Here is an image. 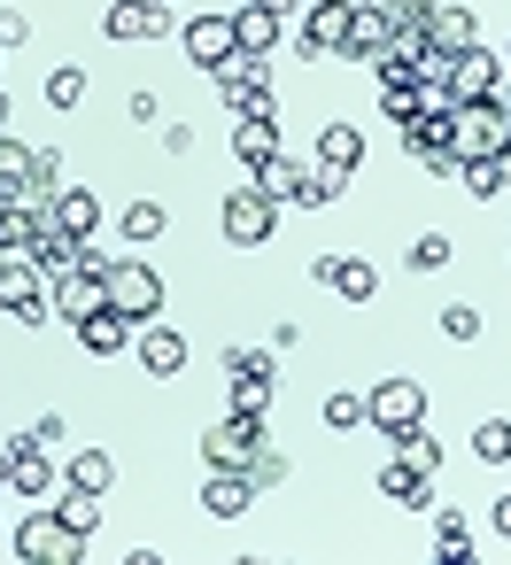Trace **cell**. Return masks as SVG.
Here are the masks:
<instances>
[{
  "mask_svg": "<svg viewBox=\"0 0 511 565\" xmlns=\"http://www.w3.org/2000/svg\"><path fill=\"white\" fill-rule=\"evenodd\" d=\"M225 372H272V349H225Z\"/></svg>",
  "mask_w": 511,
  "mask_h": 565,
  "instance_id": "7dc6e473",
  "label": "cell"
},
{
  "mask_svg": "<svg viewBox=\"0 0 511 565\" xmlns=\"http://www.w3.org/2000/svg\"><path fill=\"white\" fill-rule=\"evenodd\" d=\"M0 310H17L24 326H47V318H55V302H47L32 256H9V264H0Z\"/></svg>",
  "mask_w": 511,
  "mask_h": 565,
  "instance_id": "8992f818",
  "label": "cell"
},
{
  "mask_svg": "<svg viewBox=\"0 0 511 565\" xmlns=\"http://www.w3.org/2000/svg\"><path fill=\"white\" fill-rule=\"evenodd\" d=\"M0 132H9V94H0Z\"/></svg>",
  "mask_w": 511,
  "mask_h": 565,
  "instance_id": "db71d44e",
  "label": "cell"
},
{
  "mask_svg": "<svg viewBox=\"0 0 511 565\" xmlns=\"http://www.w3.org/2000/svg\"><path fill=\"white\" fill-rule=\"evenodd\" d=\"M295 186H302V163H287V156L256 163V194H272V202H295Z\"/></svg>",
  "mask_w": 511,
  "mask_h": 565,
  "instance_id": "d6a6232c",
  "label": "cell"
},
{
  "mask_svg": "<svg viewBox=\"0 0 511 565\" xmlns=\"http://www.w3.org/2000/svg\"><path fill=\"white\" fill-rule=\"evenodd\" d=\"M140 372H148V380H179V372H187V333L140 326Z\"/></svg>",
  "mask_w": 511,
  "mask_h": 565,
  "instance_id": "2e32d148",
  "label": "cell"
},
{
  "mask_svg": "<svg viewBox=\"0 0 511 565\" xmlns=\"http://www.w3.org/2000/svg\"><path fill=\"white\" fill-rule=\"evenodd\" d=\"M78 349L86 356H125L132 349V318L109 302V310H94V318H78Z\"/></svg>",
  "mask_w": 511,
  "mask_h": 565,
  "instance_id": "9a60e30c",
  "label": "cell"
},
{
  "mask_svg": "<svg viewBox=\"0 0 511 565\" xmlns=\"http://www.w3.org/2000/svg\"><path fill=\"white\" fill-rule=\"evenodd\" d=\"M55 511H63L78 534H94V526H102V495H86V488H71V480L55 488Z\"/></svg>",
  "mask_w": 511,
  "mask_h": 565,
  "instance_id": "836d02e7",
  "label": "cell"
},
{
  "mask_svg": "<svg viewBox=\"0 0 511 565\" xmlns=\"http://www.w3.org/2000/svg\"><path fill=\"white\" fill-rule=\"evenodd\" d=\"M117 225H125V248H132V241H156V233H163V202H125Z\"/></svg>",
  "mask_w": 511,
  "mask_h": 565,
  "instance_id": "8d00e7d4",
  "label": "cell"
},
{
  "mask_svg": "<svg viewBox=\"0 0 511 565\" xmlns=\"http://www.w3.org/2000/svg\"><path fill=\"white\" fill-rule=\"evenodd\" d=\"M488 526H496V542H511V495H496V511H488Z\"/></svg>",
  "mask_w": 511,
  "mask_h": 565,
  "instance_id": "f907efd6",
  "label": "cell"
},
{
  "mask_svg": "<svg viewBox=\"0 0 511 565\" xmlns=\"http://www.w3.org/2000/svg\"><path fill=\"white\" fill-rule=\"evenodd\" d=\"M233 411H272V372H233Z\"/></svg>",
  "mask_w": 511,
  "mask_h": 565,
  "instance_id": "74e56055",
  "label": "cell"
},
{
  "mask_svg": "<svg viewBox=\"0 0 511 565\" xmlns=\"http://www.w3.org/2000/svg\"><path fill=\"white\" fill-rule=\"evenodd\" d=\"M380 9H387V24H395V32H411V24H426L434 0H380Z\"/></svg>",
  "mask_w": 511,
  "mask_h": 565,
  "instance_id": "f6af8a7d",
  "label": "cell"
},
{
  "mask_svg": "<svg viewBox=\"0 0 511 565\" xmlns=\"http://www.w3.org/2000/svg\"><path fill=\"white\" fill-rule=\"evenodd\" d=\"M364 426H380V434L426 426V387H418V380H380V387L364 395Z\"/></svg>",
  "mask_w": 511,
  "mask_h": 565,
  "instance_id": "277c9868",
  "label": "cell"
},
{
  "mask_svg": "<svg viewBox=\"0 0 511 565\" xmlns=\"http://www.w3.org/2000/svg\"><path fill=\"white\" fill-rule=\"evenodd\" d=\"M217 94L241 109L248 94H264V55H233V63H217Z\"/></svg>",
  "mask_w": 511,
  "mask_h": 565,
  "instance_id": "603a6c76",
  "label": "cell"
},
{
  "mask_svg": "<svg viewBox=\"0 0 511 565\" xmlns=\"http://www.w3.org/2000/svg\"><path fill=\"white\" fill-rule=\"evenodd\" d=\"M217 225H225V241H233V248H264V241H272V225H279V202H272V194H256V186H248V194H225Z\"/></svg>",
  "mask_w": 511,
  "mask_h": 565,
  "instance_id": "5b68a950",
  "label": "cell"
},
{
  "mask_svg": "<svg viewBox=\"0 0 511 565\" xmlns=\"http://www.w3.org/2000/svg\"><path fill=\"white\" fill-rule=\"evenodd\" d=\"M194 148V125H163V156H187Z\"/></svg>",
  "mask_w": 511,
  "mask_h": 565,
  "instance_id": "681fc988",
  "label": "cell"
},
{
  "mask_svg": "<svg viewBox=\"0 0 511 565\" xmlns=\"http://www.w3.org/2000/svg\"><path fill=\"white\" fill-rule=\"evenodd\" d=\"M496 78H503V55H488V47L449 55V94H457V102H488V94H496Z\"/></svg>",
  "mask_w": 511,
  "mask_h": 565,
  "instance_id": "4fadbf2b",
  "label": "cell"
},
{
  "mask_svg": "<svg viewBox=\"0 0 511 565\" xmlns=\"http://www.w3.org/2000/svg\"><path fill=\"white\" fill-rule=\"evenodd\" d=\"M426 40L441 55H465V47H480V24H472V9H457V0H434V9H426Z\"/></svg>",
  "mask_w": 511,
  "mask_h": 565,
  "instance_id": "5bb4252c",
  "label": "cell"
},
{
  "mask_svg": "<svg viewBox=\"0 0 511 565\" xmlns=\"http://www.w3.org/2000/svg\"><path fill=\"white\" fill-rule=\"evenodd\" d=\"M318 163L356 171V163H364V132H356V125H326V132H318Z\"/></svg>",
  "mask_w": 511,
  "mask_h": 565,
  "instance_id": "4316f807",
  "label": "cell"
},
{
  "mask_svg": "<svg viewBox=\"0 0 511 565\" xmlns=\"http://www.w3.org/2000/svg\"><path fill=\"white\" fill-rule=\"evenodd\" d=\"M17 557H24V565H78V557H86V534H78L55 503H40V511L17 519Z\"/></svg>",
  "mask_w": 511,
  "mask_h": 565,
  "instance_id": "6da1fadb",
  "label": "cell"
},
{
  "mask_svg": "<svg viewBox=\"0 0 511 565\" xmlns=\"http://www.w3.org/2000/svg\"><path fill=\"white\" fill-rule=\"evenodd\" d=\"M465 550H472V526H465V519H457V511L441 503V511H434V557L465 565Z\"/></svg>",
  "mask_w": 511,
  "mask_h": 565,
  "instance_id": "1f68e13d",
  "label": "cell"
},
{
  "mask_svg": "<svg viewBox=\"0 0 511 565\" xmlns=\"http://www.w3.org/2000/svg\"><path fill=\"white\" fill-rule=\"evenodd\" d=\"M426 480H434V472H418V465H403V457L380 465V495H395V503H426Z\"/></svg>",
  "mask_w": 511,
  "mask_h": 565,
  "instance_id": "f546056e",
  "label": "cell"
},
{
  "mask_svg": "<svg viewBox=\"0 0 511 565\" xmlns=\"http://www.w3.org/2000/svg\"><path fill=\"white\" fill-rule=\"evenodd\" d=\"M256 9H272V17H287V9H302V0H256Z\"/></svg>",
  "mask_w": 511,
  "mask_h": 565,
  "instance_id": "f5cc1de1",
  "label": "cell"
},
{
  "mask_svg": "<svg viewBox=\"0 0 511 565\" xmlns=\"http://www.w3.org/2000/svg\"><path fill=\"white\" fill-rule=\"evenodd\" d=\"M326 426H364V395L333 387V395H326Z\"/></svg>",
  "mask_w": 511,
  "mask_h": 565,
  "instance_id": "ee69618b",
  "label": "cell"
},
{
  "mask_svg": "<svg viewBox=\"0 0 511 565\" xmlns=\"http://www.w3.org/2000/svg\"><path fill=\"white\" fill-rule=\"evenodd\" d=\"M496 109H503V117H511V71H503V78H496Z\"/></svg>",
  "mask_w": 511,
  "mask_h": 565,
  "instance_id": "816d5d0a",
  "label": "cell"
},
{
  "mask_svg": "<svg viewBox=\"0 0 511 565\" xmlns=\"http://www.w3.org/2000/svg\"><path fill=\"white\" fill-rule=\"evenodd\" d=\"M449 256H457V248H449V233H418V241H411V271H441Z\"/></svg>",
  "mask_w": 511,
  "mask_h": 565,
  "instance_id": "ab89813d",
  "label": "cell"
},
{
  "mask_svg": "<svg viewBox=\"0 0 511 565\" xmlns=\"http://www.w3.org/2000/svg\"><path fill=\"white\" fill-rule=\"evenodd\" d=\"M233 156L256 171V163H272L279 156V125H256V117H241V132H233Z\"/></svg>",
  "mask_w": 511,
  "mask_h": 565,
  "instance_id": "f1b7e54d",
  "label": "cell"
},
{
  "mask_svg": "<svg viewBox=\"0 0 511 565\" xmlns=\"http://www.w3.org/2000/svg\"><path fill=\"white\" fill-rule=\"evenodd\" d=\"M380 109H387L395 125H411V117H426V109H418V86H380Z\"/></svg>",
  "mask_w": 511,
  "mask_h": 565,
  "instance_id": "b9f144b4",
  "label": "cell"
},
{
  "mask_svg": "<svg viewBox=\"0 0 511 565\" xmlns=\"http://www.w3.org/2000/svg\"><path fill=\"white\" fill-rule=\"evenodd\" d=\"M71 488L109 495V488H117V457H109V449H71Z\"/></svg>",
  "mask_w": 511,
  "mask_h": 565,
  "instance_id": "484cf974",
  "label": "cell"
},
{
  "mask_svg": "<svg viewBox=\"0 0 511 565\" xmlns=\"http://www.w3.org/2000/svg\"><path fill=\"white\" fill-rule=\"evenodd\" d=\"M78 248H86V241H71L63 225H40V241H32V264H40V271H78Z\"/></svg>",
  "mask_w": 511,
  "mask_h": 565,
  "instance_id": "83f0119b",
  "label": "cell"
},
{
  "mask_svg": "<svg viewBox=\"0 0 511 565\" xmlns=\"http://www.w3.org/2000/svg\"><path fill=\"white\" fill-rule=\"evenodd\" d=\"M248 480H256V495H264V488H279V480H287V457H279V449L264 441V449L248 457Z\"/></svg>",
  "mask_w": 511,
  "mask_h": 565,
  "instance_id": "60d3db41",
  "label": "cell"
},
{
  "mask_svg": "<svg viewBox=\"0 0 511 565\" xmlns=\"http://www.w3.org/2000/svg\"><path fill=\"white\" fill-rule=\"evenodd\" d=\"M40 225H47V210L40 202H0V256H32V241H40Z\"/></svg>",
  "mask_w": 511,
  "mask_h": 565,
  "instance_id": "d6986e66",
  "label": "cell"
},
{
  "mask_svg": "<svg viewBox=\"0 0 511 565\" xmlns=\"http://www.w3.org/2000/svg\"><path fill=\"white\" fill-rule=\"evenodd\" d=\"M55 186H63V156L55 148H32V171H24V186H17V202H55Z\"/></svg>",
  "mask_w": 511,
  "mask_h": 565,
  "instance_id": "cb8c5ba5",
  "label": "cell"
},
{
  "mask_svg": "<svg viewBox=\"0 0 511 565\" xmlns=\"http://www.w3.org/2000/svg\"><path fill=\"white\" fill-rule=\"evenodd\" d=\"M248 503H256V480L248 472H210V488H202V511L210 519H241Z\"/></svg>",
  "mask_w": 511,
  "mask_h": 565,
  "instance_id": "44dd1931",
  "label": "cell"
},
{
  "mask_svg": "<svg viewBox=\"0 0 511 565\" xmlns=\"http://www.w3.org/2000/svg\"><path fill=\"white\" fill-rule=\"evenodd\" d=\"M503 63H511V40H503Z\"/></svg>",
  "mask_w": 511,
  "mask_h": 565,
  "instance_id": "11a10c76",
  "label": "cell"
},
{
  "mask_svg": "<svg viewBox=\"0 0 511 565\" xmlns=\"http://www.w3.org/2000/svg\"><path fill=\"white\" fill-rule=\"evenodd\" d=\"M32 40V17H17V9H0V55H9V47H24Z\"/></svg>",
  "mask_w": 511,
  "mask_h": 565,
  "instance_id": "bcb514c9",
  "label": "cell"
},
{
  "mask_svg": "<svg viewBox=\"0 0 511 565\" xmlns=\"http://www.w3.org/2000/svg\"><path fill=\"white\" fill-rule=\"evenodd\" d=\"M102 32L109 40H171L179 24H171V0H117L102 17Z\"/></svg>",
  "mask_w": 511,
  "mask_h": 565,
  "instance_id": "9c48e42d",
  "label": "cell"
},
{
  "mask_svg": "<svg viewBox=\"0 0 511 565\" xmlns=\"http://www.w3.org/2000/svg\"><path fill=\"white\" fill-rule=\"evenodd\" d=\"M279 24H287V17L256 9V0H248V9H233V40H241V55H272V47H279Z\"/></svg>",
  "mask_w": 511,
  "mask_h": 565,
  "instance_id": "7402d4cb",
  "label": "cell"
},
{
  "mask_svg": "<svg viewBox=\"0 0 511 565\" xmlns=\"http://www.w3.org/2000/svg\"><path fill=\"white\" fill-rule=\"evenodd\" d=\"M47 225H63L71 241H94V225H102V202H94L86 186H55V202H47Z\"/></svg>",
  "mask_w": 511,
  "mask_h": 565,
  "instance_id": "ac0fdd59",
  "label": "cell"
},
{
  "mask_svg": "<svg viewBox=\"0 0 511 565\" xmlns=\"http://www.w3.org/2000/svg\"><path fill=\"white\" fill-rule=\"evenodd\" d=\"M387 9H364V0H356V17H349V40H341V55H356V63H380L387 55Z\"/></svg>",
  "mask_w": 511,
  "mask_h": 565,
  "instance_id": "ffe728a7",
  "label": "cell"
},
{
  "mask_svg": "<svg viewBox=\"0 0 511 565\" xmlns=\"http://www.w3.org/2000/svg\"><path fill=\"white\" fill-rule=\"evenodd\" d=\"M47 302H55V318H94V310H109V279H94V271H55V287H47Z\"/></svg>",
  "mask_w": 511,
  "mask_h": 565,
  "instance_id": "7c38bea8",
  "label": "cell"
},
{
  "mask_svg": "<svg viewBox=\"0 0 511 565\" xmlns=\"http://www.w3.org/2000/svg\"><path fill=\"white\" fill-rule=\"evenodd\" d=\"M472 457L480 465H511V418H480L472 426Z\"/></svg>",
  "mask_w": 511,
  "mask_h": 565,
  "instance_id": "e575fe53",
  "label": "cell"
},
{
  "mask_svg": "<svg viewBox=\"0 0 511 565\" xmlns=\"http://www.w3.org/2000/svg\"><path fill=\"white\" fill-rule=\"evenodd\" d=\"M310 279H326L341 302H372V295H380V271H372V256H318V264H310Z\"/></svg>",
  "mask_w": 511,
  "mask_h": 565,
  "instance_id": "8fae6325",
  "label": "cell"
},
{
  "mask_svg": "<svg viewBox=\"0 0 511 565\" xmlns=\"http://www.w3.org/2000/svg\"><path fill=\"white\" fill-rule=\"evenodd\" d=\"M264 441H272L264 418H256V411H233V418H217V426L202 434V457H210V472H248V457H256Z\"/></svg>",
  "mask_w": 511,
  "mask_h": 565,
  "instance_id": "3957f363",
  "label": "cell"
},
{
  "mask_svg": "<svg viewBox=\"0 0 511 565\" xmlns=\"http://www.w3.org/2000/svg\"><path fill=\"white\" fill-rule=\"evenodd\" d=\"M55 488H63L55 457H47L40 441H17V465H9V495H55Z\"/></svg>",
  "mask_w": 511,
  "mask_h": 565,
  "instance_id": "e0dca14e",
  "label": "cell"
},
{
  "mask_svg": "<svg viewBox=\"0 0 511 565\" xmlns=\"http://www.w3.org/2000/svg\"><path fill=\"white\" fill-rule=\"evenodd\" d=\"M341 186H349V171H333V163H302L295 202H302V210H333V202H341Z\"/></svg>",
  "mask_w": 511,
  "mask_h": 565,
  "instance_id": "d4e9b609",
  "label": "cell"
},
{
  "mask_svg": "<svg viewBox=\"0 0 511 565\" xmlns=\"http://www.w3.org/2000/svg\"><path fill=\"white\" fill-rule=\"evenodd\" d=\"M503 140H511V117L496 109V94L449 109V156H457V163H472V156H503Z\"/></svg>",
  "mask_w": 511,
  "mask_h": 565,
  "instance_id": "7a4b0ae2",
  "label": "cell"
},
{
  "mask_svg": "<svg viewBox=\"0 0 511 565\" xmlns=\"http://www.w3.org/2000/svg\"><path fill=\"white\" fill-rule=\"evenodd\" d=\"M441 333H449V341H480V310H472V302H449V310H441Z\"/></svg>",
  "mask_w": 511,
  "mask_h": 565,
  "instance_id": "7bdbcfd3",
  "label": "cell"
},
{
  "mask_svg": "<svg viewBox=\"0 0 511 565\" xmlns=\"http://www.w3.org/2000/svg\"><path fill=\"white\" fill-rule=\"evenodd\" d=\"M47 102H55V109H78V102H86V71H78V63L47 71Z\"/></svg>",
  "mask_w": 511,
  "mask_h": 565,
  "instance_id": "f35d334b",
  "label": "cell"
},
{
  "mask_svg": "<svg viewBox=\"0 0 511 565\" xmlns=\"http://www.w3.org/2000/svg\"><path fill=\"white\" fill-rule=\"evenodd\" d=\"M32 441H40V449H55V441H71V426H63V411H47V418L32 426Z\"/></svg>",
  "mask_w": 511,
  "mask_h": 565,
  "instance_id": "c3c4849f",
  "label": "cell"
},
{
  "mask_svg": "<svg viewBox=\"0 0 511 565\" xmlns=\"http://www.w3.org/2000/svg\"><path fill=\"white\" fill-rule=\"evenodd\" d=\"M457 179H465V194H480V202H496L511 179H503V156H472V163H457Z\"/></svg>",
  "mask_w": 511,
  "mask_h": 565,
  "instance_id": "4dcf8cb0",
  "label": "cell"
},
{
  "mask_svg": "<svg viewBox=\"0 0 511 565\" xmlns=\"http://www.w3.org/2000/svg\"><path fill=\"white\" fill-rule=\"evenodd\" d=\"M24 171H32V148H24L17 132H0V194H17V186H24Z\"/></svg>",
  "mask_w": 511,
  "mask_h": 565,
  "instance_id": "d590c367",
  "label": "cell"
},
{
  "mask_svg": "<svg viewBox=\"0 0 511 565\" xmlns=\"http://www.w3.org/2000/svg\"><path fill=\"white\" fill-rule=\"evenodd\" d=\"M349 17H356V0H318V9L302 17V55L318 63V55H341V40H349Z\"/></svg>",
  "mask_w": 511,
  "mask_h": 565,
  "instance_id": "30bf717a",
  "label": "cell"
},
{
  "mask_svg": "<svg viewBox=\"0 0 511 565\" xmlns=\"http://www.w3.org/2000/svg\"><path fill=\"white\" fill-rule=\"evenodd\" d=\"M179 47H187L202 71H217V63H233V55H241V40H233V17H210V9H194V17L179 24Z\"/></svg>",
  "mask_w": 511,
  "mask_h": 565,
  "instance_id": "ba28073f",
  "label": "cell"
},
{
  "mask_svg": "<svg viewBox=\"0 0 511 565\" xmlns=\"http://www.w3.org/2000/svg\"><path fill=\"white\" fill-rule=\"evenodd\" d=\"M109 302L140 326V318H156V310H163V279H156L140 256H117V271H109Z\"/></svg>",
  "mask_w": 511,
  "mask_h": 565,
  "instance_id": "52a82bcc",
  "label": "cell"
}]
</instances>
